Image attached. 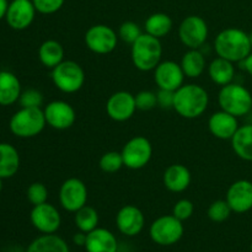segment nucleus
<instances>
[{"instance_id":"31","label":"nucleus","mask_w":252,"mask_h":252,"mask_svg":"<svg viewBox=\"0 0 252 252\" xmlns=\"http://www.w3.org/2000/svg\"><path fill=\"white\" fill-rule=\"evenodd\" d=\"M98 166L106 174H115V172L120 171L123 166H125V161H123L122 153L121 152H107L100 158L98 161Z\"/></svg>"},{"instance_id":"22","label":"nucleus","mask_w":252,"mask_h":252,"mask_svg":"<svg viewBox=\"0 0 252 252\" xmlns=\"http://www.w3.org/2000/svg\"><path fill=\"white\" fill-rule=\"evenodd\" d=\"M21 93V83L15 74L7 70L0 71V106L17 102Z\"/></svg>"},{"instance_id":"32","label":"nucleus","mask_w":252,"mask_h":252,"mask_svg":"<svg viewBox=\"0 0 252 252\" xmlns=\"http://www.w3.org/2000/svg\"><path fill=\"white\" fill-rule=\"evenodd\" d=\"M231 213H233V211H231L226 199H217V201H214L209 206L208 212H207L208 218L214 223H223L230 217Z\"/></svg>"},{"instance_id":"29","label":"nucleus","mask_w":252,"mask_h":252,"mask_svg":"<svg viewBox=\"0 0 252 252\" xmlns=\"http://www.w3.org/2000/svg\"><path fill=\"white\" fill-rule=\"evenodd\" d=\"M172 26H174L172 19L164 12H155V14L150 15L145 20L144 24L145 33L157 37V38H162L169 34L171 32Z\"/></svg>"},{"instance_id":"3","label":"nucleus","mask_w":252,"mask_h":252,"mask_svg":"<svg viewBox=\"0 0 252 252\" xmlns=\"http://www.w3.org/2000/svg\"><path fill=\"white\" fill-rule=\"evenodd\" d=\"M162 57V46L160 38L143 33L130 48L133 65L140 71H152L159 65Z\"/></svg>"},{"instance_id":"34","label":"nucleus","mask_w":252,"mask_h":252,"mask_svg":"<svg viewBox=\"0 0 252 252\" xmlns=\"http://www.w3.org/2000/svg\"><path fill=\"white\" fill-rule=\"evenodd\" d=\"M27 199L32 206L46 203L48 199V189L42 182H33L27 189Z\"/></svg>"},{"instance_id":"6","label":"nucleus","mask_w":252,"mask_h":252,"mask_svg":"<svg viewBox=\"0 0 252 252\" xmlns=\"http://www.w3.org/2000/svg\"><path fill=\"white\" fill-rule=\"evenodd\" d=\"M51 78L59 91L64 94H75L81 90L85 84V71L76 62L63 61L52 69Z\"/></svg>"},{"instance_id":"25","label":"nucleus","mask_w":252,"mask_h":252,"mask_svg":"<svg viewBox=\"0 0 252 252\" xmlns=\"http://www.w3.org/2000/svg\"><path fill=\"white\" fill-rule=\"evenodd\" d=\"M208 75L211 80L217 85H228L234 80L235 66H234L233 62L217 57L208 65Z\"/></svg>"},{"instance_id":"11","label":"nucleus","mask_w":252,"mask_h":252,"mask_svg":"<svg viewBox=\"0 0 252 252\" xmlns=\"http://www.w3.org/2000/svg\"><path fill=\"white\" fill-rule=\"evenodd\" d=\"M59 203L62 208L75 213L88 203V187L78 177H70L59 189Z\"/></svg>"},{"instance_id":"33","label":"nucleus","mask_w":252,"mask_h":252,"mask_svg":"<svg viewBox=\"0 0 252 252\" xmlns=\"http://www.w3.org/2000/svg\"><path fill=\"white\" fill-rule=\"evenodd\" d=\"M143 34L142 29L138 24L133 21H125L118 29V38L122 39L125 43L132 46L138 38Z\"/></svg>"},{"instance_id":"40","label":"nucleus","mask_w":252,"mask_h":252,"mask_svg":"<svg viewBox=\"0 0 252 252\" xmlns=\"http://www.w3.org/2000/svg\"><path fill=\"white\" fill-rule=\"evenodd\" d=\"M86 239H88V234L84 233V231L79 230V233L74 234L73 243L75 244L76 246H81V248H84L86 244Z\"/></svg>"},{"instance_id":"14","label":"nucleus","mask_w":252,"mask_h":252,"mask_svg":"<svg viewBox=\"0 0 252 252\" xmlns=\"http://www.w3.org/2000/svg\"><path fill=\"white\" fill-rule=\"evenodd\" d=\"M137 111L135 97L128 91H117L108 97L106 112L116 122H126L134 116Z\"/></svg>"},{"instance_id":"18","label":"nucleus","mask_w":252,"mask_h":252,"mask_svg":"<svg viewBox=\"0 0 252 252\" xmlns=\"http://www.w3.org/2000/svg\"><path fill=\"white\" fill-rule=\"evenodd\" d=\"M226 202L234 213L244 214L252 209V182L249 180H238L229 186L226 191Z\"/></svg>"},{"instance_id":"23","label":"nucleus","mask_w":252,"mask_h":252,"mask_svg":"<svg viewBox=\"0 0 252 252\" xmlns=\"http://www.w3.org/2000/svg\"><path fill=\"white\" fill-rule=\"evenodd\" d=\"M20 169V155L10 143H0V177L2 180L15 176Z\"/></svg>"},{"instance_id":"16","label":"nucleus","mask_w":252,"mask_h":252,"mask_svg":"<svg viewBox=\"0 0 252 252\" xmlns=\"http://www.w3.org/2000/svg\"><path fill=\"white\" fill-rule=\"evenodd\" d=\"M185 73L181 64L174 61L160 62L159 65L154 69V80L158 88L162 90L176 91L184 85Z\"/></svg>"},{"instance_id":"36","label":"nucleus","mask_w":252,"mask_h":252,"mask_svg":"<svg viewBox=\"0 0 252 252\" xmlns=\"http://www.w3.org/2000/svg\"><path fill=\"white\" fill-rule=\"evenodd\" d=\"M19 102L21 107H41L43 103V95L36 89H27L21 93Z\"/></svg>"},{"instance_id":"35","label":"nucleus","mask_w":252,"mask_h":252,"mask_svg":"<svg viewBox=\"0 0 252 252\" xmlns=\"http://www.w3.org/2000/svg\"><path fill=\"white\" fill-rule=\"evenodd\" d=\"M135 97V105H137V110L140 111H150L158 106V98L157 94L153 93L150 90H143L139 91Z\"/></svg>"},{"instance_id":"19","label":"nucleus","mask_w":252,"mask_h":252,"mask_svg":"<svg viewBox=\"0 0 252 252\" xmlns=\"http://www.w3.org/2000/svg\"><path fill=\"white\" fill-rule=\"evenodd\" d=\"M238 117L220 110L214 112L208 120V128L212 135L221 140H230L239 129Z\"/></svg>"},{"instance_id":"30","label":"nucleus","mask_w":252,"mask_h":252,"mask_svg":"<svg viewBox=\"0 0 252 252\" xmlns=\"http://www.w3.org/2000/svg\"><path fill=\"white\" fill-rule=\"evenodd\" d=\"M74 214H75L74 216V223H75L76 228L80 231L88 234L90 231L95 230L98 226L100 217H98L97 211L94 207L86 204V206H84L83 208H80Z\"/></svg>"},{"instance_id":"17","label":"nucleus","mask_w":252,"mask_h":252,"mask_svg":"<svg viewBox=\"0 0 252 252\" xmlns=\"http://www.w3.org/2000/svg\"><path fill=\"white\" fill-rule=\"evenodd\" d=\"M116 225L125 236H137L142 233L145 225V217L138 207L127 204L123 206L116 216Z\"/></svg>"},{"instance_id":"41","label":"nucleus","mask_w":252,"mask_h":252,"mask_svg":"<svg viewBox=\"0 0 252 252\" xmlns=\"http://www.w3.org/2000/svg\"><path fill=\"white\" fill-rule=\"evenodd\" d=\"M241 68L244 69V70L248 71V74H250V75L252 76V52L250 54H249L248 57H246L245 59H244L243 62H241Z\"/></svg>"},{"instance_id":"43","label":"nucleus","mask_w":252,"mask_h":252,"mask_svg":"<svg viewBox=\"0 0 252 252\" xmlns=\"http://www.w3.org/2000/svg\"><path fill=\"white\" fill-rule=\"evenodd\" d=\"M1 189H2V179L0 177V192H1Z\"/></svg>"},{"instance_id":"38","label":"nucleus","mask_w":252,"mask_h":252,"mask_svg":"<svg viewBox=\"0 0 252 252\" xmlns=\"http://www.w3.org/2000/svg\"><path fill=\"white\" fill-rule=\"evenodd\" d=\"M65 0H32L36 11L42 15H52L62 9Z\"/></svg>"},{"instance_id":"24","label":"nucleus","mask_w":252,"mask_h":252,"mask_svg":"<svg viewBox=\"0 0 252 252\" xmlns=\"http://www.w3.org/2000/svg\"><path fill=\"white\" fill-rule=\"evenodd\" d=\"M230 142L236 157L244 161H252V125L240 126Z\"/></svg>"},{"instance_id":"10","label":"nucleus","mask_w":252,"mask_h":252,"mask_svg":"<svg viewBox=\"0 0 252 252\" xmlns=\"http://www.w3.org/2000/svg\"><path fill=\"white\" fill-rule=\"evenodd\" d=\"M86 47L96 54H110L116 49L118 43V33L103 24L91 26L84 37Z\"/></svg>"},{"instance_id":"37","label":"nucleus","mask_w":252,"mask_h":252,"mask_svg":"<svg viewBox=\"0 0 252 252\" xmlns=\"http://www.w3.org/2000/svg\"><path fill=\"white\" fill-rule=\"evenodd\" d=\"M194 212V204L189 199H180L175 203L174 208H172V216L176 217L181 221L187 220L193 216Z\"/></svg>"},{"instance_id":"44","label":"nucleus","mask_w":252,"mask_h":252,"mask_svg":"<svg viewBox=\"0 0 252 252\" xmlns=\"http://www.w3.org/2000/svg\"><path fill=\"white\" fill-rule=\"evenodd\" d=\"M249 37H250V43H251V47H252V31L249 33Z\"/></svg>"},{"instance_id":"21","label":"nucleus","mask_w":252,"mask_h":252,"mask_svg":"<svg viewBox=\"0 0 252 252\" xmlns=\"http://www.w3.org/2000/svg\"><path fill=\"white\" fill-rule=\"evenodd\" d=\"M84 249L86 252H117L118 241L112 231L97 226L95 230L88 233Z\"/></svg>"},{"instance_id":"45","label":"nucleus","mask_w":252,"mask_h":252,"mask_svg":"<svg viewBox=\"0 0 252 252\" xmlns=\"http://www.w3.org/2000/svg\"><path fill=\"white\" fill-rule=\"evenodd\" d=\"M250 250H251V252H252V241H251V245H250Z\"/></svg>"},{"instance_id":"8","label":"nucleus","mask_w":252,"mask_h":252,"mask_svg":"<svg viewBox=\"0 0 252 252\" xmlns=\"http://www.w3.org/2000/svg\"><path fill=\"white\" fill-rule=\"evenodd\" d=\"M121 153L126 167L130 170H140L152 160L153 145L149 139L143 135H137L126 143Z\"/></svg>"},{"instance_id":"2","label":"nucleus","mask_w":252,"mask_h":252,"mask_svg":"<svg viewBox=\"0 0 252 252\" xmlns=\"http://www.w3.org/2000/svg\"><path fill=\"white\" fill-rule=\"evenodd\" d=\"M209 105L208 91L197 84H184L175 91L174 110L186 120H194L203 115Z\"/></svg>"},{"instance_id":"5","label":"nucleus","mask_w":252,"mask_h":252,"mask_svg":"<svg viewBox=\"0 0 252 252\" xmlns=\"http://www.w3.org/2000/svg\"><path fill=\"white\" fill-rule=\"evenodd\" d=\"M218 103L220 110L238 118L243 117L252 110V94L245 86L230 83L219 90Z\"/></svg>"},{"instance_id":"13","label":"nucleus","mask_w":252,"mask_h":252,"mask_svg":"<svg viewBox=\"0 0 252 252\" xmlns=\"http://www.w3.org/2000/svg\"><path fill=\"white\" fill-rule=\"evenodd\" d=\"M30 220L33 228L42 234H56L62 225L61 213L48 202L33 206L30 213Z\"/></svg>"},{"instance_id":"27","label":"nucleus","mask_w":252,"mask_h":252,"mask_svg":"<svg viewBox=\"0 0 252 252\" xmlns=\"http://www.w3.org/2000/svg\"><path fill=\"white\" fill-rule=\"evenodd\" d=\"M180 64L185 76L189 79L199 78L207 68L206 57L199 49H189L184 54Z\"/></svg>"},{"instance_id":"28","label":"nucleus","mask_w":252,"mask_h":252,"mask_svg":"<svg viewBox=\"0 0 252 252\" xmlns=\"http://www.w3.org/2000/svg\"><path fill=\"white\" fill-rule=\"evenodd\" d=\"M38 59L48 69H53L64 61V48L56 39H47L39 46Z\"/></svg>"},{"instance_id":"26","label":"nucleus","mask_w":252,"mask_h":252,"mask_svg":"<svg viewBox=\"0 0 252 252\" xmlns=\"http://www.w3.org/2000/svg\"><path fill=\"white\" fill-rule=\"evenodd\" d=\"M26 252H70V249L57 234H42L30 244Z\"/></svg>"},{"instance_id":"15","label":"nucleus","mask_w":252,"mask_h":252,"mask_svg":"<svg viewBox=\"0 0 252 252\" xmlns=\"http://www.w3.org/2000/svg\"><path fill=\"white\" fill-rule=\"evenodd\" d=\"M36 12L32 0H12L9 2L5 20L12 30L24 31L32 25Z\"/></svg>"},{"instance_id":"42","label":"nucleus","mask_w":252,"mask_h":252,"mask_svg":"<svg viewBox=\"0 0 252 252\" xmlns=\"http://www.w3.org/2000/svg\"><path fill=\"white\" fill-rule=\"evenodd\" d=\"M7 7H9V1L7 0H0V21L6 16Z\"/></svg>"},{"instance_id":"1","label":"nucleus","mask_w":252,"mask_h":252,"mask_svg":"<svg viewBox=\"0 0 252 252\" xmlns=\"http://www.w3.org/2000/svg\"><path fill=\"white\" fill-rule=\"evenodd\" d=\"M214 49L217 56L233 63H241L252 52L249 33L238 27L219 32L214 39Z\"/></svg>"},{"instance_id":"7","label":"nucleus","mask_w":252,"mask_h":252,"mask_svg":"<svg viewBox=\"0 0 252 252\" xmlns=\"http://www.w3.org/2000/svg\"><path fill=\"white\" fill-rule=\"evenodd\" d=\"M185 233L184 221L175 216H161L155 219L149 228L153 243L160 246H171L179 243Z\"/></svg>"},{"instance_id":"20","label":"nucleus","mask_w":252,"mask_h":252,"mask_svg":"<svg viewBox=\"0 0 252 252\" xmlns=\"http://www.w3.org/2000/svg\"><path fill=\"white\" fill-rule=\"evenodd\" d=\"M192 181V176L189 170L182 164H172L165 170L162 175L164 186L174 193L186 191Z\"/></svg>"},{"instance_id":"9","label":"nucleus","mask_w":252,"mask_h":252,"mask_svg":"<svg viewBox=\"0 0 252 252\" xmlns=\"http://www.w3.org/2000/svg\"><path fill=\"white\" fill-rule=\"evenodd\" d=\"M208 25L206 20L197 15H191L182 20L179 26L180 41L189 49H199L208 38Z\"/></svg>"},{"instance_id":"39","label":"nucleus","mask_w":252,"mask_h":252,"mask_svg":"<svg viewBox=\"0 0 252 252\" xmlns=\"http://www.w3.org/2000/svg\"><path fill=\"white\" fill-rule=\"evenodd\" d=\"M157 98H158V106H159L160 108H164V110L174 108L175 91L162 90V89H159V91L157 93Z\"/></svg>"},{"instance_id":"4","label":"nucleus","mask_w":252,"mask_h":252,"mask_svg":"<svg viewBox=\"0 0 252 252\" xmlns=\"http://www.w3.org/2000/svg\"><path fill=\"white\" fill-rule=\"evenodd\" d=\"M47 126L44 112L41 107H21L10 118L9 128L19 138H33Z\"/></svg>"},{"instance_id":"12","label":"nucleus","mask_w":252,"mask_h":252,"mask_svg":"<svg viewBox=\"0 0 252 252\" xmlns=\"http://www.w3.org/2000/svg\"><path fill=\"white\" fill-rule=\"evenodd\" d=\"M47 125L57 130L69 129L75 123L76 113L73 106L63 100L51 101L43 108Z\"/></svg>"}]
</instances>
